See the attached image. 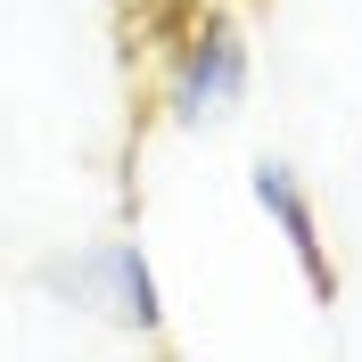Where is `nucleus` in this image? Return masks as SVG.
Returning a JSON list of instances; mask_svg holds the SVG:
<instances>
[{
    "label": "nucleus",
    "mask_w": 362,
    "mask_h": 362,
    "mask_svg": "<svg viewBox=\"0 0 362 362\" xmlns=\"http://www.w3.org/2000/svg\"><path fill=\"white\" fill-rule=\"evenodd\" d=\"M247 99V33L223 8H198V17L173 33V74H165V107L173 124H223Z\"/></svg>",
    "instance_id": "1"
},
{
    "label": "nucleus",
    "mask_w": 362,
    "mask_h": 362,
    "mask_svg": "<svg viewBox=\"0 0 362 362\" xmlns=\"http://www.w3.org/2000/svg\"><path fill=\"white\" fill-rule=\"evenodd\" d=\"M42 280L66 305H90V313L124 321V329H165V296H157V272H148L140 239H99L83 255H58Z\"/></svg>",
    "instance_id": "2"
},
{
    "label": "nucleus",
    "mask_w": 362,
    "mask_h": 362,
    "mask_svg": "<svg viewBox=\"0 0 362 362\" xmlns=\"http://www.w3.org/2000/svg\"><path fill=\"white\" fill-rule=\"evenodd\" d=\"M247 189H255V206H264L272 223H280L288 255L305 264V288H313V296H338V272H329V247H321V214H313V198H305L296 165H288V157H255Z\"/></svg>",
    "instance_id": "3"
}]
</instances>
